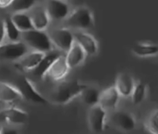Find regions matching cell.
Instances as JSON below:
<instances>
[{"mask_svg":"<svg viewBox=\"0 0 158 134\" xmlns=\"http://www.w3.org/2000/svg\"><path fill=\"white\" fill-rule=\"evenodd\" d=\"M88 86L79 80L63 81L49 94V102L56 105H66L80 96Z\"/></svg>","mask_w":158,"mask_h":134,"instance_id":"6da1fadb","label":"cell"},{"mask_svg":"<svg viewBox=\"0 0 158 134\" xmlns=\"http://www.w3.org/2000/svg\"><path fill=\"white\" fill-rule=\"evenodd\" d=\"M65 22L66 27L77 31L92 29L95 25V18L92 10L85 6H78L71 10Z\"/></svg>","mask_w":158,"mask_h":134,"instance_id":"7a4b0ae2","label":"cell"},{"mask_svg":"<svg viewBox=\"0 0 158 134\" xmlns=\"http://www.w3.org/2000/svg\"><path fill=\"white\" fill-rule=\"evenodd\" d=\"M22 39L23 43L32 50L48 53L55 49L49 34L45 31L33 29L23 32H22Z\"/></svg>","mask_w":158,"mask_h":134,"instance_id":"3957f363","label":"cell"},{"mask_svg":"<svg viewBox=\"0 0 158 134\" xmlns=\"http://www.w3.org/2000/svg\"><path fill=\"white\" fill-rule=\"evenodd\" d=\"M21 93L22 97L27 101L35 104L46 105L49 103V100L35 87V84L30 79L26 76H23L18 79L15 85Z\"/></svg>","mask_w":158,"mask_h":134,"instance_id":"277c9868","label":"cell"},{"mask_svg":"<svg viewBox=\"0 0 158 134\" xmlns=\"http://www.w3.org/2000/svg\"><path fill=\"white\" fill-rule=\"evenodd\" d=\"M54 48L60 52H67L74 43L73 32L67 27L56 28L49 33Z\"/></svg>","mask_w":158,"mask_h":134,"instance_id":"5b68a950","label":"cell"},{"mask_svg":"<svg viewBox=\"0 0 158 134\" xmlns=\"http://www.w3.org/2000/svg\"><path fill=\"white\" fill-rule=\"evenodd\" d=\"M29 47L23 42H10L0 45V60L16 62L26 55Z\"/></svg>","mask_w":158,"mask_h":134,"instance_id":"8992f818","label":"cell"},{"mask_svg":"<svg viewBox=\"0 0 158 134\" xmlns=\"http://www.w3.org/2000/svg\"><path fill=\"white\" fill-rule=\"evenodd\" d=\"M110 122L117 129L125 132L134 131L137 128L135 116L127 110H115L111 113Z\"/></svg>","mask_w":158,"mask_h":134,"instance_id":"52a82bcc","label":"cell"},{"mask_svg":"<svg viewBox=\"0 0 158 134\" xmlns=\"http://www.w3.org/2000/svg\"><path fill=\"white\" fill-rule=\"evenodd\" d=\"M87 120L91 131L97 133L103 132L107 120V110L100 104L91 106L88 112Z\"/></svg>","mask_w":158,"mask_h":134,"instance_id":"ba28073f","label":"cell"},{"mask_svg":"<svg viewBox=\"0 0 158 134\" xmlns=\"http://www.w3.org/2000/svg\"><path fill=\"white\" fill-rule=\"evenodd\" d=\"M70 69L66 62V56L60 55L47 71L44 79H48L54 83L63 82L66 78Z\"/></svg>","mask_w":158,"mask_h":134,"instance_id":"9c48e42d","label":"cell"},{"mask_svg":"<svg viewBox=\"0 0 158 134\" xmlns=\"http://www.w3.org/2000/svg\"><path fill=\"white\" fill-rule=\"evenodd\" d=\"M46 9L51 20H64L67 18L71 10L65 0H47Z\"/></svg>","mask_w":158,"mask_h":134,"instance_id":"30bf717a","label":"cell"},{"mask_svg":"<svg viewBox=\"0 0 158 134\" xmlns=\"http://www.w3.org/2000/svg\"><path fill=\"white\" fill-rule=\"evenodd\" d=\"M45 55L46 53L44 52L35 50L28 52L18 61L15 62L14 66L19 71H21V72H32L38 66Z\"/></svg>","mask_w":158,"mask_h":134,"instance_id":"8fae6325","label":"cell"},{"mask_svg":"<svg viewBox=\"0 0 158 134\" xmlns=\"http://www.w3.org/2000/svg\"><path fill=\"white\" fill-rule=\"evenodd\" d=\"M28 113L17 107H9L0 111V123L9 125H23L26 123Z\"/></svg>","mask_w":158,"mask_h":134,"instance_id":"7c38bea8","label":"cell"},{"mask_svg":"<svg viewBox=\"0 0 158 134\" xmlns=\"http://www.w3.org/2000/svg\"><path fill=\"white\" fill-rule=\"evenodd\" d=\"M75 42H77L86 52L87 55L94 56L99 52V43L93 35L86 31H77L73 32Z\"/></svg>","mask_w":158,"mask_h":134,"instance_id":"4fadbf2b","label":"cell"},{"mask_svg":"<svg viewBox=\"0 0 158 134\" xmlns=\"http://www.w3.org/2000/svg\"><path fill=\"white\" fill-rule=\"evenodd\" d=\"M136 82L137 81L131 74L120 72L117 75L114 86L122 97H130L132 95Z\"/></svg>","mask_w":158,"mask_h":134,"instance_id":"5bb4252c","label":"cell"},{"mask_svg":"<svg viewBox=\"0 0 158 134\" xmlns=\"http://www.w3.org/2000/svg\"><path fill=\"white\" fill-rule=\"evenodd\" d=\"M120 97L115 86H109L100 92V102L99 104L103 106L106 110L108 109H115L117 107L120 102Z\"/></svg>","mask_w":158,"mask_h":134,"instance_id":"9a60e30c","label":"cell"},{"mask_svg":"<svg viewBox=\"0 0 158 134\" xmlns=\"http://www.w3.org/2000/svg\"><path fill=\"white\" fill-rule=\"evenodd\" d=\"M65 56L69 68L75 69L84 64L88 55L83 48L77 42H75L66 52Z\"/></svg>","mask_w":158,"mask_h":134,"instance_id":"2e32d148","label":"cell"},{"mask_svg":"<svg viewBox=\"0 0 158 134\" xmlns=\"http://www.w3.org/2000/svg\"><path fill=\"white\" fill-rule=\"evenodd\" d=\"M30 17L33 28L36 30L45 31L49 26L51 21L46 8L41 6L34 7L30 14Z\"/></svg>","mask_w":158,"mask_h":134,"instance_id":"e0dca14e","label":"cell"},{"mask_svg":"<svg viewBox=\"0 0 158 134\" xmlns=\"http://www.w3.org/2000/svg\"><path fill=\"white\" fill-rule=\"evenodd\" d=\"M23 99L18 88L15 85L0 82V103H12Z\"/></svg>","mask_w":158,"mask_h":134,"instance_id":"ac0fdd59","label":"cell"},{"mask_svg":"<svg viewBox=\"0 0 158 134\" xmlns=\"http://www.w3.org/2000/svg\"><path fill=\"white\" fill-rule=\"evenodd\" d=\"M60 55H61L60 51H55V49L48 52V53H46V55L41 60L38 66L32 72L34 76L40 79H44V77L47 71L49 70L53 62L58 58Z\"/></svg>","mask_w":158,"mask_h":134,"instance_id":"d6986e66","label":"cell"},{"mask_svg":"<svg viewBox=\"0 0 158 134\" xmlns=\"http://www.w3.org/2000/svg\"><path fill=\"white\" fill-rule=\"evenodd\" d=\"M132 53L139 58H149L158 55V45L148 42H139L131 49Z\"/></svg>","mask_w":158,"mask_h":134,"instance_id":"ffe728a7","label":"cell"},{"mask_svg":"<svg viewBox=\"0 0 158 134\" xmlns=\"http://www.w3.org/2000/svg\"><path fill=\"white\" fill-rule=\"evenodd\" d=\"M11 19L22 32L33 29L30 15L26 12H15L12 14Z\"/></svg>","mask_w":158,"mask_h":134,"instance_id":"44dd1931","label":"cell"},{"mask_svg":"<svg viewBox=\"0 0 158 134\" xmlns=\"http://www.w3.org/2000/svg\"><path fill=\"white\" fill-rule=\"evenodd\" d=\"M100 92L97 88L94 86H89L80 95L82 101L84 104L87 105L89 107L99 104L100 102Z\"/></svg>","mask_w":158,"mask_h":134,"instance_id":"7402d4cb","label":"cell"},{"mask_svg":"<svg viewBox=\"0 0 158 134\" xmlns=\"http://www.w3.org/2000/svg\"><path fill=\"white\" fill-rule=\"evenodd\" d=\"M148 95V86L144 83L141 81L136 82L135 87L131 95L132 103L136 106L141 104L146 99Z\"/></svg>","mask_w":158,"mask_h":134,"instance_id":"603a6c76","label":"cell"},{"mask_svg":"<svg viewBox=\"0 0 158 134\" xmlns=\"http://www.w3.org/2000/svg\"><path fill=\"white\" fill-rule=\"evenodd\" d=\"M5 29H6V35L10 40V42L20 41L22 38V32L14 24L11 18H8L4 20Z\"/></svg>","mask_w":158,"mask_h":134,"instance_id":"cb8c5ba5","label":"cell"},{"mask_svg":"<svg viewBox=\"0 0 158 134\" xmlns=\"http://www.w3.org/2000/svg\"><path fill=\"white\" fill-rule=\"evenodd\" d=\"M37 0H13L10 9L14 13L26 12L35 7Z\"/></svg>","mask_w":158,"mask_h":134,"instance_id":"d4e9b609","label":"cell"},{"mask_svg":"<svg viewBox=\"0 0 158 134\" xmlns=\"http://www.w3.org/2000/svg\"><path fill=\"white\" fill-rule=\"evenodd\" d=\"M143 125L149 133L158 134V108L148 115Z\"/></svg>","mask_w":158,"mask_h":134,"instance_id":"484cf974","label":"cell"},{"mask_svg":"<svg viewBox=\"0 0 158 134\" xmlns=\"http://www.w3.org/2000/svg\"><path fill=\"white\" fill-rule=\"evenodd\" d=\"M6 29H5V21L0 19V45L2 44L6 37Z\"/></svg>","mask_w":158,"mask_h":134,"instance_id":"4316f807","label":"cell"},{"mask_svg":"<svg viewBox=\"0 0 158 134\" xmlns=\"http://www.w3.org/2000/svg\"><path fill=\"white\" fill-rule=\"evenodd\" d=\"M13 0H0V8L5 9V8L10 7Z\"/></svg>","mask_w":158,"mask_h":134,"instance_id":"83f0119b","label":"cell"},{"mask_svg":"<svg viewBox=\"0 0 158 134\" xmlns=\"http://www.w3.org/2000/svg\"><path fill=\"white\" fill-rule=\"evenodd\" d=\"M2 134H19L18 131L15 129H11V128H5L2 129Z\"/></svg>","mask_w":158,"mask_h":134,"instance_id":"f1b7e54d","label":"cell"},{"mask_svg":"<svg viewBox=\"0 0 158 134\" xmlns=\"http://www.w3.org/2000/svg\"><path fill=\"white\" fill-rule=\"evenodd\" d=\"M2 128L1 125H0V134H2Z\"/></svg>","mask_w":158,"mask_h":134,"instance_id":"f546056e","label":"cell"},{"mask_svg":"<svg viewBox=\"0 0 158 134\" xmlns=\"http://www.w3.org/2000/svg\"><path fill=\"white\" fill-rule=\"evenodd\" d=\"M65 1H66V0H65Z\"/></svg>","mask_w":158,"mask_h":134,"instance_id":"4dcf8cb0","label":"cell"}]
</instances>
